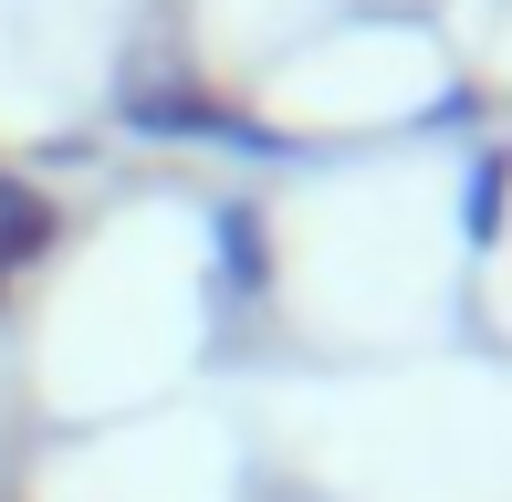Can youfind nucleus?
<instances>
[{
    "label": "nucleus",
    "mask_w": 512,
    "mask_h": 502,
    "mask_svg": "<svg viewBox=\"0 0 512 502\" xmlns=\"http://www.w3.org/2000/svg\"><path fill=\"white\" fill-rule=\"evenodd\" d=\"M42 241H53V210H42L32 189H0V293H11V272L32 262Z\"/></svg>",
    "instance_id": "f257e3e1"
}]
</instances>
